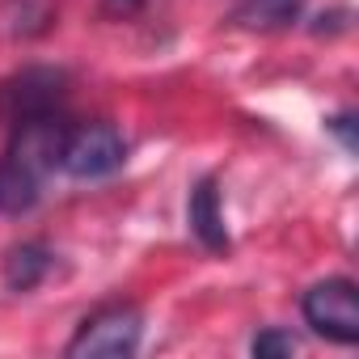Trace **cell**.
Wrapping results in <instances>:
<instances>
[{
	"mask_svg": "<svg viewBox=\"0 0 359 359\" xmlns=\"http://www.w3.org/2000/svg\"><path fill=\"white\" fill-rule=\"evenodd\" d=\"M68 102V72L64 68H22L9 81H0V123L9 131L47 114H64Z\"/></svg>",
	"mask_w": 359,
	"mask_h": 359,
	"instance_id": "6da1fadb",
	"label": "cell"
},
{
	"mask_svg": "<svg viewBox=\"0 0 359 359\" xmlns=\"http://www.w3.org/2000/svg\"><path fill=\"white\" fill-rule=\"evenodd\" d=\"M106 5V13H114V18H127V13H135L144 0H102Z\"/></svg>",
	"mask_w": 359,
	"mask_h": 359,
	"instance_id": "7c38bea8",
	"label": "cell"
},
{
	"mask_svg": "<svg viewBox=\"0 0 359 359\" xmlns=\"http://www.w3.org/2000/svg\"><path fill=\"white\" fill-rule=\"evenodd\" d=\"M127 161V140L110 123H68L64 144H60V169L68 177L93 182V177H110Z\"/></svg>",
	"mask_w": 359,
	"mask_h": 359,
	"instance_id": "3957f363",
	"label": "cell"
},
{
	"mask_svg": "<svg viewBox=\"0 0 359 359\" xmlns=\"http://www.w3.org/2000/svg\"><path fill=\"white\" fill-rule=\"evenodd\" d=\"M325 127L342 140V148H346V152H355V118H351V114H338V118H330Z\"/></svg>",
	"mask_w": 359,
	"mask_h": 359,
	"instance_id": "8fae6325",
	"label": "cell"
},
{
	"mask_svg": "<svg viewBox=\"0 0 359 359\" xmlns=\"http://www.w3.org/2000/svg\"><path fill=\"white\" fill-rule=\"evenodd\" d=\"M304 9V0H237L233 5V22L241 30H258V34H271V30H287Z\"/></svg>",
	"mask_w": 359,
	"mask_h": 359,
	"instance_id": "52a82bcc",
	"label": "cell"
},
{
	"mask_svg": "<svg viewBox=\"0 0 359 359\" xmlns=\"http://www.w3.org/2000/svg\"><path fill=\"white\" fill-rule=\"evenodd\" d=\"M304 321L313 325V334L338 342V346H355L359 342V300H355V283L351 279H321L304 292L300 300Z\"/></svg>",
	"mask_w": 359,
	"mask_h": 359,
	"instance_id": "277c9868",
	"label": "cell"
},
{
	"mask_svg": "<svg viewBox=\"0 0 359 359\" xmlns=\"http://www.w3.org/2000/svg\"><path fill=\"white\" fill-rule=\"evenodd\" d=\"M51 271V250L43 241H22L5 254V287L9 292H30L43 283V275Z\"/></svg>",
	"mask_w": 359,
	"mask_h": 359,
	"instance_id": "ba28073f",
	"label": "cell"
},
{
	"mask_svg": "<svg viewBox=\"0 0 359 359\" xmlns=\"http://www.w3.org/2000/svg\"><path fill=\"white\" fill-rule=\"evenodd\" d=\"M250 351H254L258 359H283V355H296V338H292L287 330H262V334L250 342Z\"/></svg>",
	"mask_w": 359,
	"mask_h": 359,
	"instance_id": "30bf717a",
	"label": "cell"
},
{
	"mask_svg": "<svg viewBox=\"0 0 359 359\" xmlns=\"http://www.w3.org/2000/svg\"><path fill=\"white\" fill-rule=\"evenodd\" d=\"M140 334H144V313L135 304H102L76 325L68 355L72 359H123V355H135Z\"/></svg>",
	"mask_w": 359,
	"mask_h": 359,
	"instance_id": "7a4b0ae2",
	"label": "cell"
},
{
	"mask_svg": "<svg viewBox=\"0 0 359 359\" xmlns=\"http://www.w3.org/2000/svg\"><path fill=\"white\" fill-rule=\"evenodd\" d=\"M187 220H191V233L199 237L203 250L212 254H224L229 250V229H224V212H220V191L212 177H199L191 199H187Z\"/></svg>",
	"mask_w": 359,
	"mask_h": 359,
	"instance_id": "5b68a950",
	"label": "cell"
},
{
	"mask_svg": "<svg viewBox=\"0 0 359 359\" xmlns=\"http://www.w3.org/2000/svg\"><path fill=\"white\" fill-rule=\"evenodd\" d=\"M43 195V173L22 165L18 156H0V216H26Z\"/></svg>",
	"mask_w": 359,
	"mask_h": 359,
	"instance_id": "8992f818",
	"label": "cell"
},
{
	"mask_svg": "<svg viewBox=\"0 0 359 359\" xmlns=\"http://www.w3.org/2000/svg\"><path fill=\"white\" fill-rule=\"evenodd\" d=\"M55 9H60V0H5L0 22H5V30L13 39H39L51 30Z\"/></svg>",
	"mask_w": 359,
	"mask_h": 359,
	"instance_id": "9c48e42d",
	"label": "cell"
}]
</instances>
